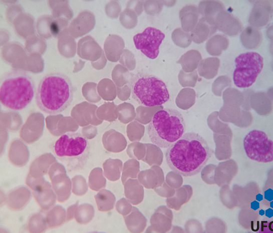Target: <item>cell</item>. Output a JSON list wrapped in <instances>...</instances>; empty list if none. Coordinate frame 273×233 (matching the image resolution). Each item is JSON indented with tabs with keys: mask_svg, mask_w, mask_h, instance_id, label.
Wrapping results in <instances>:
<instances>
[{
	"mask_svg": "<svg viewBox=\"0 0 273 233\" xmlns=\"http://www.w3.org/2000/svg\"><path fill=\"white\" fill-rule=\"evenodd\" d=\"M35 93L34 81L25 71L14 69L2 75L1 102L8 109L15 111L25 109L32 101Z\"/></svg>",
	"mask_w": 273,
	"mask_h": 233,
	"instance_id": "cell-3",
	"label": "cell"
},
{
	"mask_svg": "<svg viewBox=\"0 0 273 233\" xmlns=\"http://www.w3.org/2000/svg\"><path fill=\"white\" fill-rule=\"evenodd\" d=\"M50 29L51 33L54 36H56L59 32V26L56 21H53L50 24Z\"/></svg>",
	"mask_w": 273,
	"mask_h": 233,
	"instance_id": "cell-34",
	"label": "cell"
},
{
	"mask_svg": "<svg viewBox=\"0 0 273 233\" xmlns=\"http://www.w3.org/2000/svg\"><path fill=\"white\" fill-rule=\"evenodd\" d=\"M94 210L89 204H82L76 208L74 217L79 224H85L89 222L93 218Z\"/></svg>",
	"mask_w": 273,
	"mask_h": 233,
	"instance_id": "cell-22",
	"label": "cell"
},
{
	"mask_svg": "<svg viewBox=\"0 0 273 233\" xmlns=\"http://www.w3.org/2000/svg\"><path fill=\"white\" fill-rule=\"evenodd\" d=\"M72 193L77 196L84 194L87 190V186L84 179L81 176H76L72 179Z\"/></svg>",
	"mask_w": 273,
	"mask_h": 233,
	"instance_id": "cell-27",
	"label": "cell"
},
{
	"mask_svg": "<svg viewBox=\"0 0 273 233\" xmlns=\"http://www.w3.org/2000/svg\"><path fill=\"white\" fill-rule=\"evenodd\" d=\"M201 59L200 52L195 49H191L187 51L181 56L178 62L183 64H195Z\"/></svg>",
	"mask_w": 273,
	"mask_h": 233,
	"instance_id": "cell-28",
	"label": "cell"
},
{
	"mask_svg": "<svg viewBox=\"0 0 273 233\" xmlns=\"http://www.w3.org/2000/svg\"><path fill=\"white\" fill-rule=\"evenodd\" d=\"M212 154L206 141L198 134H184L167 149L165 159L174 173L184 177L195 175L202 170Z\"/></svg>",
	"mask_w": 273,
	"mask_h": 233,
	"instance_id": "cell-1",
	"label": "cell"
},
{
	"mask_svg": "<svg viewBox=\"0 0 273 233\" xmlns=\"http://www.w3.org/2000/svg\"><path fill=\"white\" fill-rule=\"evenodd\" d=\"M216 29L229 36L237 35L243 29L240 20L225 10L220 11L215 19Z\"/></svg>",
	"mask_w": 273,
	"mask_h": 233,
	"instance_id": "cell-12",
	"label": "cell"
},
{
	"mask_svg": "<svg viewBox=\"0 0 273 233\" xmlns=\"http://www.w3.org/2000/svg\"><path fill=\"white\" fill-rule=\"evenodd\" d=\"M99 210L101 211L108 210L112 203L111 194L107 190H103L95 196Z\"/></svg>",
	"mask_w": 273,
	"mask_h": 233,
	"instance_id": "cell-26",
	"label": "cell"
},
{
	"mask_svg": "<svg viewBox=\"0 0 273 233\" xmlns=\"http://www.w3.org/2000/svg\"><path fill=\"white\" fill-rule=\"evenodd\" d=\"M74 87L70 78L62 73L52 72L40 81L36 94V103L43 112L57 115L71 104Z\"/></svg>",
	"mask_w": 273,
	"mask_h": 233,
	"instance_id": "cell-2",
	"label": "cell"
},
{
	"mask_svg": "<svg viewBox=\"0 0 273 233\" xmlns=\"http://www.w3.org/2000/svg\"><path fill=\"white\" fill-rule=\"evenodd\" d=\"M225 10L223 4L218 0H204L198 5V11L210 24L215 25V19L218 13Z\"/></svg>",
	"mask_w": 273,
	"mask_h": 233,
	"instance_id": "cell-16",
	"label": "cell"
},
{
	"mask_svg": "<svg viewBox=\"0 0 273 233\" xmlns=\"http://www.w3.org/2000/svg\"><path fill=\"white\" fill-rule=\"evenodd\" d=\"M120 21L122 25L126 29L134 28L138 23V15L132 9L127 7L120 13Z\"/></svg>",
	"mask_w": 273,
	"mask_h": 233,
	"instance_id": "cell-24",
	"label": "cell"
},
{
	"mask_svg": "<svg viewBox=\"0 0 273 233\" xmlns=\"http://www.w3.org/2000/svg\"><path fill=\"white\" fill-rule=\"evenodd\" d=\"M243 145L246 155L251 160L261 163L272 161L273 142L265 132L250 131L244 137Z\"/></svg>",
	"mask_w": 273,
	"mask_h": 233,
	"instance_id": "cell-8",
	"label": "cell"
},
{
	"mask_svg": "<svg viewBox=\"0 0 273 233\" xmlns=\"http://www.w3.org/2000/svg\"><path fill=\"white\" fill-rule=\"evenodd\" d=\"M182 29L185 32L191 31L196 26L198 18V8L195 5L184 6L179 12Z\"/></svg>",
	"mask_w": 273,
	"mask_h": 233,
	"instance_id": "cell-17",
	"label": "cell"
},
{
	"mask_svg": "<svg viewBox=\"0 0 273 233\" xmlns=\"http://www.w3.org/2000/svg\"><path fill=\"white\" fill-rule=\"evenodd\" d=\"M51 149L69 171L83 169L91 154V146L87 138L80 133L73 132L62 134Z\"/></svg>",
	"mask_w": 273,
	"mask_h": 233,
	"instance_id": "cell-5",
	"label": "cell"
},
{
	"mask_svg": "<svg viewBox=\"0 0 273 233\" xmlns=\"http://www.w3.org/2000/svg\"><path fill=\"white\" fill-rule=\"evenodd\" d=\"M125 47L123 39L117 35H112L108 36L105 43L106 53L110 59L117 60L122 54Z\"/></svg>",
	"mask_w": 273,
	"mask_h": 233,
	"instance_id": "cell-19",
	"label": "cell"
},
{
	"mask_svg": "<svg viewBox=\"0 0 273 233\" xmlns=\"http://www.w3.org/2000/svg\"><path fill=\"white\" fill-rule=\"evenodd\" d=\"M130 87L133 98L145 106L161 105L170 98L165 83L153 75L139 73L135 75L131 80Z\"/></svg>",
	"mask_w": 273,
	"mask_h": 233,
	"instance_id": "cell-6",
	"label": "cell"
},
{
	"mask_svg": "<svg viewBox=\"0 0 273 233\" xmlns=\"http://www.w3.org/2000/svg\"><path fill=\"white\" fill-rule=\"evenodd\" d=\"M26 184L33 190L34 197L42 210H49L55 205L57 196L50 183L44 178L35 179L28 175Z\"/></svg>",
	"mask_w": 273,
	"mask_h": 233,
	"instance_id": "cell-10",
	"label": "cell"
},
{
	"mask_svg": "<svg viewBox=\"0 0 273 233\" xmlns=\"http://www.w3.org/2000/svg\"><path fill=\"white\" fill-rule=\"evenodd\" d=\"M120 62L123 64H129V65H133L135 63L134 55L130 50L125 49L122 52Z\"/></svg>",
	"mask_w": 273,
	"mask_h": 233,
	"instance_id": "cell-31",
	"label": "cell"
},
{
	"mask_svg": "<svg viewBox=\"0 0 273 233\" xmlns=\"http://www.w3.org/2000/svg\"><path fill=\"white\" fill-rule=\"evenodd\" d=\"M240 39L242 44L246 48L255 49L262 42V35L258 28L248 26L241 32Z\"/></svg>",
	"mask_w": 273,
	"mask_h": 233,
	"instance_id": "cell-18",
	"label": "cell"
},
{
	"mask_svg": "<svg viewBox=\"0 0 273 233\" xmlns=\"http://www.w3.org/2000/svg\"><path fill=\"white\" fill-rule=\"evenodd\" d=\"M171 38L177 46L182 48L187 47L192 42L190 34L181 28H176L173 31Z\"/></svg>",
	"mask_w": 273,
	"mask_h": 233,
	"instance_id": "cell-25",
	"label": "cell"
},
{
	"mask_svg": "<svg viewBox=\"0 0 273 233\" xmlns=\"http://www.w3.org/2000/svg\"><path fill=\"white\" fill-rule=\"evenodd\" d=\"M163 3L160 0H146L144 3L145 12L151 15L159 13L162 10Z\"/></svg>",
	"mask_w": 273,
	"mask_h": 233,
	"instance_id": "cell-29",
	"label": "cell"
},
{
	"mask_svg": "<svg viewBox=\"0 0 273 233\" xmlns=\"http://www.w3.org/2000/svg\"><path fill=\"white\" fill-rule=\"evenodd\" d=\"M66 172V171H64ZM58 174L57 171H52L49 173L52 187L59 203L66 201L71 196L72 183L66 172Z\"/></svg>",
	"mask_w": 273,
	"mask_h": 233,
	"instance_id": "cell-13",
	"label": "cell"
},
{
	"mask_svg": "<svg viewBox=\"0 0 273 233\" xmlns=\"http://www.w3.org/2000/svg\"><path fill=\"white\" fill-rule=\"evenodd\" d=\"M78 202L68 208L67 210L66 221H70L73 219L75 211L78 207Z\"/></svg>",
	"mask_w": 273,
	"mask_h": 233,
	"instance_id": "cell-33",
	"label": "cell"
},
{
	"mask_svg": "<svg viewBox=\"0 0 273 233\" xmlns=\"http://www.w3.org/2000/svg\"><path fill=\"white\" fill-rule=\"evenodd\" d=\"M186 124L181 113L171 108L156 112L147 126V133L153 144L167 148L185 133Z\"/></svg>",
	"mask_w": 273,
	"mask_h": 233,
	"instance_id": "cell-4",
	"label": "cell"
},
{
	"mask_svg": "<svg viewBox=\"0 0 273 233\" xmlns=\"http://www.w3.org/2000/svg\"><path fill=\"white\" fill-rule=\"evenodd\" d=\"M272 12V5L270 1L257 0L254 3L249 15L248 22L255 28L264 27L270 22Z\"/></svg>",
	"mask_w": 273,
	"mask_h": 233,
	"instance_id": "cell-11",
	"label": "cell"
},
{
	"mask_svg": "<svg viewBox=\"0 0 273 233\" xmlns=\"http://www.w3.org/2000/svg\"><path fill=\"white\" fill-rule=\"evenodd\" d=\"M165 38V34L160 30L148 27L141 32L135 35L133 41L136 48L150 59L158 56L159 46Z\"/></svg>",
	"mask_w": 273,
	"mask_h": 233,
	"instance_id": "cell-9",
	"label": "cell"
},
{
	"mask_svg": "<svg viewBox=\"0 0 273 233\" xmlns=\"http://www.w3.org/2000/svg\"><path fill=\"white\" fill-rule=\"evenodd\" d=\"M229 45L227 37L223 35L218 34L209 38L206 44V49L211 55H220L222 50H226Z\"/></svg>",
	"mask_w": 273,
	"mask_h": 233,
	"instance_id": "cell-20",
	"label": "cell"
},
{
	"mask_svg": "<svg viewBox=\"0 0 273 233\" xmlns=\"http://www.w3.org/2000/svg\"><path fill=\"white\" fill-rule=\"evenodd\" d=\"M46 219L40 214H35L29 219L27 229L29 232L39 233L45 232L47 228Z\"/></svg>",
	"mask_w": 273,
	"mask_h": 233,
	"instance_id": "cell-23",
	"label": "cell"
},
{
	"mask_svg": "<svg viewBox=\"0 0 273 233\" xmlns=\"http://www.w3.org/2000/svg\"><path fill=\"white\" fill-rule=\"evenodd\" d=\"M66 213L60 206H56L47 214L46 221L48 227L54 229L62 225L66 220Z\"/></svg>",
	"mask_w": 273,
	"mask_h": 233,
	"instance_id": "cell-21",
	"label": "cell"
},
{
	"mask_svg": "<svg viewBox=\"0 0 273 233\" xmlns=\"http://www.w3.org/2000/svg\"><path fill=\"white\" fill-rule=\"evenodd\" d=\"M106 10L110 17L116 18L121 11V6L118 1H112L106 6Z\"/></svg>",
	"mask_w": 273,
	"mask_h": 233,
	"instance_id": "cell-30",
	"label": "cell"
},
{
	"mask_svg": "<svg viewBox=\"0 0 273 233\" xmlns=\"http://www.w3.org/2000/svg\"><path fill=\"white\" fill-rule=\"evenodd\" d=\"M216 29L215 25L210 24L203 17L191 31V39L196 43H202L213 34Z\"/></svg>",
	"mask_w": 273,
	"mask_h": 233,
	"instance_id": "cell-15",
	"label": "cell"
},
{
	"mask_svg": "<svg viewBox=\"0 0 273 233\" xmlns=\"http://www.w3.org/2000/svg\"><path fill=\"white\" fill-rule=\"evenodd\" d=\"M235 64L234 84L238 88H246L254 83L261 71L263 59L256 52H247L239 55L235 59Z\"/></svg>",
	"mask_w": 273,
	"mask_h": 233,
	"instance_id": "cell-7",
	"label": "cell"
},
{
	"mask_svg": "<svg viewBox=\"0 0 273 233\" xmlns=\"http://www.w3.org/2000/svg\"><path fill=\"white\" fill-rule=\"evenodd\" d=\"M31 192L26 187L22 186L11 191L7 196V205L11 210H23L31 199Z\"/></svg>",
	"mask_w": 273,
	"mask_h": 233,
	"instance_id": "cell-14",
	"label": "cell"
},
{
	"mask_svg": "<svg viewBox=\"0 0 273 233\" xmlns=\"http://www.w3.org/2000/svg\"><path fill=\"white\" fill-rule=\"evenodd\" d=\"M144 3L143 1L130 0L128 2L127 7L132 9L139 16L143 12Z\"/></svg>",
	"mask_w": 273,
	"mask_h": 233,
	"instance_id": "cell-32",
	"label": "cell"
}]
</instances>
